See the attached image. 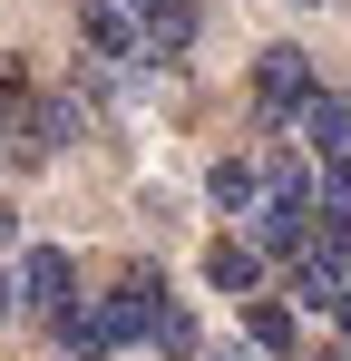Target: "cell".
I'll return each instance as SVG.
<instances>
[{"label":"cell","instance_id":"1","mask_svg":"<svg viewBox=\"0 0 351 361\" xmlns=\"http://www.w3.org/2000/svg\"><path fill=\"white\" fill-rule=\"evenodd\" d=\"M58 137H68V108H58V98L0 88V166H49Z\"/></svg>","mask_w":351,"mask_h":361},{"label":"cell","instance_id":"2","mask_svg":"<svg viewBox=\"0 0 351 361\" xmlns=\"http://www.w3.org/2000/svg\"><path fill=\"white\" fill-rule=\"evenodd\" d=\"M302 108H312V49L283 39V49L254 59V118H264V127H292Z\"/></svg>","mask_w":351,"mask_h":361},{"label":"cell","instance_id":"3","mask_svg":"<svg viewBox=\"0 0 351 361\" xmlns=\"http://www.w3.org/2000/svg\"><path fill=\"white\" fill-rule=\"evenodd\" d=\"M166 274L156 264H127L117 274V293H108V322H117V342H156V322H166Z\"/></svg>","mask_w":351,"mask_h":361},{"label":"cell","instance_id":"4","mask_svg":"<svg viewBox=\"0 0 351 361\" xmlns=\"http://www.w3.org/2000/svg\"><path fill=\"white\" fill-rule=\"evenodd\" d=\"M10 293H20V312H30V322H58V312L78 302V264H68L58 244H39V254L20 264V283H10Z\"/></svg>","mask_w":351,"mask_h":361},{"label":"cell","instance_id":"5","mask_svg":"<svg viewBox=\"0 0 351 361\" xmlns=\"http://www.w3.org/2000/svg\"><path fill=\"white\" fill-rule=\"evenodd\" d=\"M78 39H88L98 59H147V30H137L127 0H78Z\"/></svg>","mask_w":351,"mask_h":361},{"label":"cell","instance_id":"6","mask_svg":"<svg viewBox=\"0 0 351 361\" xmlns=\"http://www.w3.org/2000/svg\"><path fill=\"white\" fill-rule=\"evenodd\" d=\"M244 235L264 244V264H292V254H302V244H312V205H292V195H264V205H254V225H244Z\"/></svg>","mask_w":351,"mask_h":361},{"label":"cell","instance_id":"7","mask_svg":"<svg viewBox=\"0 0 351 361\" xmlns=\"http://www.w3.org/2000/svg\"><path fill=\"white\" fill-rule=\"evenodd\" d=\"M147 30V59H185L195 49V0H127Z\"/></svg>","mask_w":351,"mask_h":361},{"label":"cell","instance_id":"8","mask_svg":"<svg viewBox=\"0 0 351 361\" xmlns=\"http://www.w3.org/2000/svg\"><path fill=\"white\" fill-rule=\"evenodd\" d=\"M49 332H58V352H68V361H98V352H117V322H108V302H88V293L68 302Z\"/></svg>","mask_w":351,"mask_h":361},{"label":"cell","instance_id":"9","mask_svg":"<svg viewBox=\"0 0 351 361\" xmlns=\"http://www.w3.org/2000/svg\"><path fill=\"white\" fill-rule=\"evenodd\" d=\"M205 283H215V293H254V283H264V244L254 235H215L205 244Z\"/></svg>","mask_w":351,"mask_h":361},{"label":"cell","instance_id":"10","mask_svg":"<svg viewBox=\"0 0 351 361\" xmlns=\"http://www.w3.org/2000/svg\"><path fill=\"white\" fill-rule=\"evenodd\" d=\"M302 137H312V157H322V166H351V98H322V88H312Z\"/></svg>","mask_w":351,"mask_h":361},{"label":"cell","instance_id":"11","mask_svg":"<svg viewBox=\"0 0 351 361\" xmlns=\"http://www.w3.org/2000/svg\"><path fill=\"white\" fill-rule=\"evenodd\" d=\"M205 195H215V215H254V205H264V166H244V157H215Z\"/></svg>","mask_w":351,"mask_h":361},{"label":"cell","instance_id":"12","mask_svg":"<svg viewBox=\"0 0 351 361\" xmlns=\"http://www.w3.org/2000/svg\"><path fill=\"white\" fill-rule=\"evenodd\" d=\"M244 332H254V352H292V302L254 293V312H244Z\"/></svg>","mask_w":351,"mask_h":361},{"label":"cell","instance_id":"13","mask_svg":"<svg viewBox=\"0 0 351 361\" xmlns=\"http://www.w3.org/2000/svg\"><path fill=\"white\" fill-rule=\"evenodd\" d=\"M264 195H292V205H312L322 185H312V166H302V157H273V166H264Z\"/></svg>","mask_w":351,"mask_h":361},{"label":"cell","instance_id":"14","mask_svg":"<svg viewBox=\"0 0 351 361\" xmlns=\"http://www.w3.org/2000/svg\"><path fill=\"white\" fill-rule=\"evenodd\" d=\"M156 352H166V361H195V312H185V302H166V322H156Z\"/></svg>","mask_w":351,"mask_h":361},{"label":"cell","instance_id":"15","mask_svg":"<svg viewBox=\"0 0 351 361\" xmlns=\"http://www.w3.org/2000/svg\"><path fill=\"white\" fill-rule=\"evenodd\" d=\"M332 312H342V342H351V283H342V302H332Z\"/></svg>","mask_w":351,"mask_h":361},{"label":"cell","instance_id":"16","mask_svg":"<svg viewBox=\"0 0 351 361\" xmlns=\"http://www.w3.org/2000/svg\"><path fill=\"white\" fill-rule=\"evenodd\" d=\"M10 235H20V215H10V205H0V244H10Z\"/></svg>","mask_w":351,"mask_h":361},{"label":"cell","instance_id":"17","mask_svg":"<svg viewBox=\"0 0 351 361\" xmlns=\"http://www.w3.org/2000/svg\"><path fill=\"white\" fill-rule=\"evenodd\" d=\"M312 361H351V342H332V352H312Z\"/></svg>","mask_w":351,"mask_h":361},{"label":"cell","instance_id":"18","mask_svg":"<svg viewBox=\"0 0 351 361\" xmlns=\"http://www.w3.org/2000/svg\"><path fill=\"white\" fill-rule=\"evenodd\" d=\"M195 361H254V352H195Z\"/></svg>","mask_w":351,"mask_h":361},{"label":"cell","instance_id":"19","mask_svg":"<svg viewBox=\"0 0 351 361\" xmlns=\"http://www.w3.org/2000/svg\"><path fill=\"white\" fill-rule=\"evenodd\" d=\"M10 302H20V293H10V283H0V312H10Z\"/></svg>","mask_w":351,"mask_h":361},{"label":"cell","instance_id":"20","mask_svg":"<svg viewBox=\"0 0 351 361\" xmlns=\"http://www.w3.org/2000/svg\"><path fill=\"white\" fill-rule=\"evenodd\" d=\"M302 10H322V0H302Z\"/></svg>","mask_w":351,"mask_h":361}]
</instances>
